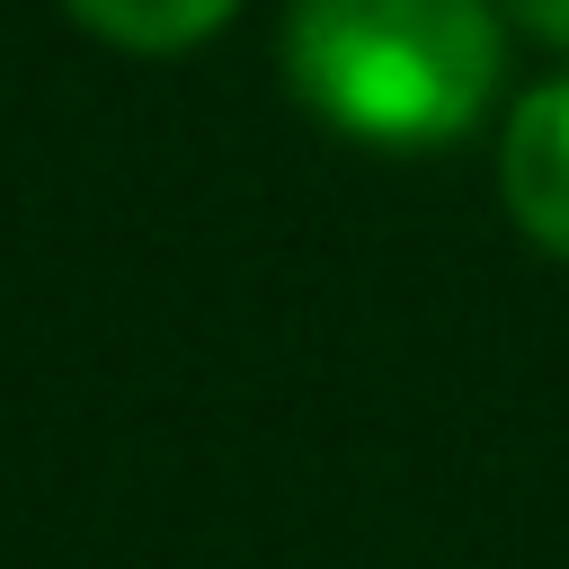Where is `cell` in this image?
I'll return each mask as SVG.
<instances>
[{
    "label": "cell",
    "mask_w": 569,
    "mask_h": 569,
    "mask_svg": "<svg viewBox=\"0 0 569 569\" xmlns=\"http://www.w3.org/2000/svg\"><path fill=\"white\" fill-rule=\"evenodd\" d=\"M507 36L489 0H293L284 80L347 142L436 151L498 98Z\"/></svg>",
    "instance_id": "cell-1"
},
{
    "label": "cell",
    "mask_w": 569,
    "mask_h": 569,
    "mask_svg": "<svg viewBox=\"0 0 569 569\" xmlns=\"http://www.w3.org/2000/svg\"><path fill=\"white\" fill-rule=\"evenodd\" d=\"M498 196L533 249L569 258V80H542L516 98L498 142Z\"/></svg>",
    "instance_id": "cell-2"
},
{
    "label": "cell",
    "mask_w": 569,
    "mask_h": 569,
    "mask_svg": "<svg viewBox=\"0 0 569 569\" xmlns=\"http://www.w3.org/2000/svg\"><path fill=\"white\" fill-rule=\"evenodd\" d=\"M62 9L124 53H178V44H204L231 18V0H62Z\"/></svg>",
    "instance_id": "cell-3"
},
{
    "label": "cell",
    "mask_w": 569,
    "mask_h": 569,
    "mask_svg": "<svg viewBox=\"0 0 569 569\" xmlns=\"http://www.w3.org/2000/svg\"><path fill=\"white\" fill-rule=\"evenodd\" d=\"M507 9H516L542 44H569V0H507Z\"/></svg>",
    "instance_id": "cell-4"
}]
</instances>
